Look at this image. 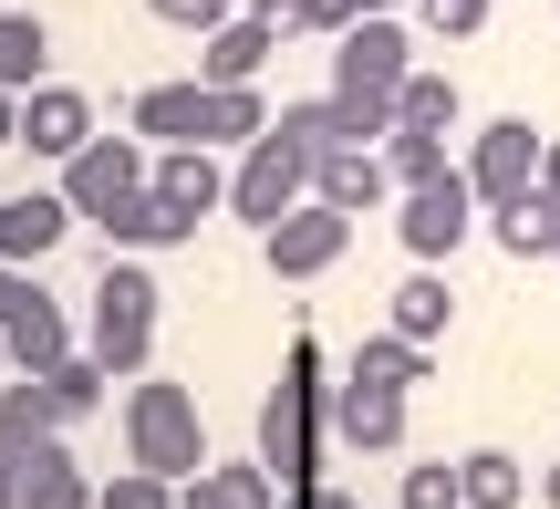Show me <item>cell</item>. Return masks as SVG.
I'll use <instances>...</instances> for the list:
<instances>
[{
	"instance_id": "6da1fadb",
	"label": "cell",
	"mask_w": 560,
	"mask_h": 509,
	"mask_svg": "<svg viewBox=\"0 0 560 509\" xmlns=\"http://www.w3.org/2000/svg\"><path fill=\"white\" fill-rule=\"evenodd\" d=\"M125 458H136L145 478H208V416L187 385H166V374H136V395H125Z\"/></svg>"
},
{
	"instance_id": "7a4b0ae2",
	"label": "cell",
	"mask_w": 560,
	"mask_h": 509,
	"mask_svg": "<svg viewBox=\"0 0 560 509\" xmlns=\"http://www.w3.org/2000/svg\"><path fill=\"white\" fill-rule=\"evenodd\" d=\"M94 354L104 374H145V354H156V270L145 261H104L94 281Z\"/></svg>"
},
{
	"instance_id": "3957f363",
	"label": "cell",
	"mask_w": 560,
	"mask_h": 509,
	"mask_svg": "<svg viewBox=\"0 0 560 509\" xmlns=\"http://www.w3.org/2000/svg\"><path fill=\"white\" fill-rule=\"evenodd\" d=\"M312 437H322V354L291 344V374L260 395V468L312 489Z\"/></svg>"
},
{
	"instance_id": "277c9868",
	"label": "cell",
	"mask_w": 560,
	"mask_h": 509,
	"mask_svg": "<svg viewBox=\"0 0 560 509\" xmlns=\"http://www.w3.org/2000/svg\"><path fill=\"white\" fill-rule=\"evenodd\" d=\"M301 198H312V157H301L291 136H260V146H240V177H229V208H240V219L260 229V240H270L280 219H291Z\"/></svg>"
},
{
	"instance_id": "5b68a950",
	"label": "cell",
	"mask_w": 560,
	"mask_h": 509,
	"mask_svg": "<svg viewBox=\"0 0 560 509\" xmlns=\"http://www.w3.org/2000/svg\"><path fill=\"white\" fill-rule=\"evenodd\" d=\"M540 157H550V136H540L529 115L478 125V157H467V187H478V208H520V198H540Z\"/></svg>"
},
{
	"instance_id": "8992f818",
	"label": "cell",
	"mask_w": 560,
	"mask_h": 509,
	"mask_svg": "<svg viewBox=\"0 0 560 509\" xmlns=\"http://www.w3.org/2000/svg\"><path fill=\"white\" fill-rule=\"evenodd\" d=\"M156 187V157H145L136 136H94L73 166H62V198H73V219H115L125 198H145Z\"/></svg>"
},
{
	"instance_id": "52a82bcc",
	"label": "cell",
	"mask_w": 560,
	"mask_h": 509,
	"mask_svg": "<svg viewBox=\"0 0 560 509\" xmlns=\"http://www.w3.org/2000/svg\"><path fill=\"white\" fill-rule=\"evenodd\" d=\"M405 73H416V42L395 32V11H363L353 32L332 42V94H374V104H395Z\"/></svg>"
},
{
	"instance_id": "ba28073f",
	"label": "cell",
	"mask_w": 560,
	"mask_h": 509,
	"mask_svg": "<svg viewBox=\"0 0 560 509\" xmlns=\"http://www.w3.org/2000/svg\"><path fill=\"white\" fill-rule=\"evenodd\" d=\"M395 229H405V250H416L425 270H436V261H457V240L478 229V187H467V166H457V177H436V187H405Z\"/></svg>"
},
{
	"instance_id": "9c48e42d",
	"label": "cell",
	"mask_w": 560,
	"mask_h": 509,
	"mask_svg": "<svg viewBox=\"0 0 560 509\" xmlns=\"http://www.w3.org/2000/svg\"><path fill=\"white\" fill-rule=\"evenodd\" d=\"M342 240H353V219H342V208H322V198H301L291 219L260 240V261L280 270V281H322V270L342 261Z\"/></svg>"
},
{
	"instance_id": "30bf717a",
	"label": "cell",
	"mask_w": 560,
	"mask_h": 509,
	"mask_svg": "<svg viewBox=\"0 0 560 509\" xmlns=\"http://www.w3.org/2000/svg\"><path fill=\"white\" fill-rule=\"evenodd\" d=\"M136 136H156V146H208L219 136V83H145L136 94Z\"/></svg>"
},
{
	"instance_id": "8fae6325",
	"label": "cell",
	"mask_w": 560,
	"mask_h": 509,
	"mask_svg": "<svg viewBox=\"0 0 560 509\" xmlns=\"http://www.w3.org/2000/svg\"><path fill=\"white\" fill-rule=\"evenodd\" d=\"M21 146H32V157H62V166H73L83 146H94V104H83L73 83H32V94H21Z\"/></svg>"
},
{
	"instance_id": "7c38bea8",
	"label": "cell",
	"mask_w": 560,
	"mask_h": 509,
	"mask_svg": "<svg viewBox=\"0 0 560 509\" xmlns=\"http://www.w3.org/2000/svg\"><path fill=\"white\" fill-rule=\"evenodd\" d=\"M332 437H342V448H363V458H395L405 448V395L342 374V385H332Z\"/></svg>"
},
{
	"instance_id": "4fadbf2b",
	"label": "cell",
	"mask_w": 560,
	"mask_h": 509,
	"mask_svg": "<svg viewBox=\"0 0 560 509\" xmlns=\"http://www.w3.org/2000/svg\"><path fill=\"white\" fill-rule=\"evenodd\" d=\"M270 53H280V21L270 11H240V21H219V32L198 42V83H219V94H229V83H260Z\"/></svg>"
},
{
	"instance_id": "5bb4252c",
	"label": "cell",
	"mask_w": 560,
	"mask_h": 509,
	"mask_svg": "<svg viewBox=\"0 0 560 509\" xmlns=\"http://www.w3.org/2000/svg\"><path fill=\"white\" fill-rule=\"evenodd\" d=\"M62 229H73V198L62 187H21V198H0V261H52L62 250Z\"/></svg>"
},
{
	"instance_id": "9a60e30c",
	"label": "cell",
	"mask_w": 560,
	"mask_h": 509,
	"mask_svg": "<svg viewBox=\"0 0 560 509\" xmlns=\"http://www.w3.org/2000/svg\"><path fill=\"white\" fill-rule=\"evenodd\" d=\"M312 198L342 208V219H363V208L395 198V166H384V146H332V157L312 166Z\"/></svg>"
},
{
	"instance_id": "2e32d148",
	"label": "cell",
	"mask_w": 560,
	"mask_h": 509,
	"mask_svg": "<svg viewBox=\"0 0 560 509\" xmlns=\"http://www.w3.org/2000/svg\"><path fill=\"white\" fill-rule=\"evenodd\" d=\"M52 437H62L52 385H42V374H0V458H32V448H52Z\"/></svg>"
},
{
	"instance_id": "e0dca14e",
	"label": "cell",
	"mask_w": 560,
	"mask_h": 509,
	"mask_svg": "<svg viewBox=\"0 0 560 509\" xmlns=\"http://www.w3.org/2000/svg\"><path fill=\"white\" fill-rule=\"evenodd\" d=\"M0 344H11V374H52V365H73V323L52 312V291H32V302L0 323Z\"/></svg>"
},
{
	"instance_id": "ac0fdd59",
	"label": "cell",
	"mask_w": 560,
	"mask_h": 509,
	"mask_svg": "<svg viewBox=\"0 0 560 509\" xmlns=\"http://www.w3.org/2000/svg\"><path fill=\"white\" fill-rule=\"evenodd\" d=\"M94 229H104L115 250H177V240H198V219H187L177 198H156V187H145V198H125L115 219H94Z\"/></svg>"
},
{
	"instance_id": "d6986e66",
	"label": "cell",
	"mask_w": 560,
	"mask_h": 509,
	"mask_svg": "<svg viewBox=\"0 0 560 509\" xmlns=\"http://www.w3.org/2000/svg\"><path fill=\"white\" fill-rule=\"evenodd\" d=\"M156 198H177L187 219H208V208H229V177H219L208 146H166V157H156Z\"/></svg>"
},
{
	"instance_id": "ffe728a7",
	"label": "cell",
	"mask_w": 560,
	"mask_h": 509,
	"mask_svg": "<svg viewBox=\"0 0 560 509\" xmlns=\"http://www.w3.org/2000/svg\"><path fill=\"white\" fill-rule=\"evenodd\" d=\"M21 509H94V478L73 468V448H32V468H21Z\"/></svg>"
},
{
	"instance_id": "44dd1931",
	"label": "cell",
	"mask_w": 560,
	"mask_h": 509,
	"mask_svg": "<svg viewBox=\"0 0 560 509\" xmlns=\"http://www.w3.org/2000/svg\"><path fill=\"white\" fill-rule=\"evenodd\" d=\"M177 509H270V468H260V458H229V468L187 478Z\"/></svg>"
},
{
	"instance_id": "7402d4cb",
	"label": "cell",
	"mask_w": 560,
	"mask_h": 509,
	"mask_svg": "<svg viewBox=\"0 0 560 509\" xmlns=\"http://www.w3.org/2000/svg\"><path fill=\"white\" fill-rule=\"evenodd\" d=\"M488 229H499V250H509V261H560V208H550V198L488 208Z\"/></svg>"
},
{
	"instance_id": "603a6c76",
	"label": "cell",
	"mask_w": 560,
	"mask_h": 509,
	"mask_svg": "<svg viewBox=\"0 0 560 509\" xmlns=\"http://www.w3.org/2000/svg\"><path fill=\"white\" fill-rule=\"evenodd\" d=\"M520 489H529V478H520V458H509V448H467L457 458V499L467 509H520Z\"/></svg>"
},
{
	"instance_id": "cb8c5ba5",
	"label": "cell",
	"mask_w": 560,
	"mask_h": 509,
	"mask_svg": "<svg viewBox=\"0 0 560 509\" xmlns=\"http://www.w3.org/2000/svg\"><path fill=\"white\" fill-rule=\"evenodd\" d=\"M42 53H52V32H42L32 11H0V94H32V83H42Z\"/></svg>"
},
{
	"instance_id": "d4e9b609",
	"label": "cell",
	"mask_w": 560,
	"mask_h": 509,
	"mask_svg": "<svg viewBox=\"0 0 560 509\" xmlns=\"http://www.w3.org/2000/svg\"><path fill=\"white\" fill-rule=\"evenodd\" d=\"M446 323H457V291H446L436 270H416V281L395 291V333H405V344H436Z\"/></svg>"
},
{
	"instance_id": "484cf974",
	"label": "cell",
	"mask_w": 560,
	"mask_h": 509,
	"mask_svg": "<svg viewBox=\"0 0 560 509\" xmlns=\"http://www.w3.org/2000/svg\"><path fill=\"white\" fill-rule=\"evenodd\" d=\"M395 125H416V136H446V125H457V73H405Z\"/></svg>"
},
{
	"instance_id": "4316f807",
	"label": "cell",
	"mask_w": 560,
	"mask_h": 509,
	"mask_svg": "<svg viewBox=\"0 0 560 509\" xmlns=\"http://www.w3.org/2000/svg\"><path fill=\"white\" fill-rule=\"evenodd\" d=\"M353 385H425V344H405V333H374V344L353 354Z\"/></svg>"
},
{
	"instance_id": "83f0119b",
	"label": "cell",
	"mask_w": 560,
	"mask_h": 509,
	"mask_svg": "<svg viewBox=\"0 0 560 509\" xmlns=\"http://www.w3.org/2000/svg\"><path fill=\"white\" fill-rule=\"evenodd\" d=\"M384 166H395V187H436V177H457V166H446V136H416V125H395V136H384Z\"/></svg>"
},
{
	"instance_id": "f1b7e54d",
	"label": "cell",
	"mask_w": 560,
	"mask_h": 509,
	"mask_svg": "<svg viewBox=\"0 0 560 509\" xmlns=\"http://www.w3.org/2000/svg\"><path fill=\"white\" fill-rule=\"evenodd\" d=\"M42 385H52L62 427H73V416H94V406H104V385H115V374H104L94 354H73V365H52V374H42Z\"/></svg>"
},
{
	"instance_id": "f546056e",
	"label": "cell",
	"mask_w": 560,
	"mask_h": 509,
	"mask_svg": "<svg viewBox=\"0 0 560 509\" xmlns=\"http://www.w3.org/2000/svg\"><path fill=\"white\" fill-rule=\"evenodd\" d=\"M94 509H177V478H145V468H125V478H104Z\"/></svg>"
},
{
	"instance_id": "4dcf8cb0",
	"label": "cell",
	"mask_w": 560,
	"mask_h": 509,
	"mask_svg": "<svg viewBox=\"0 0 560 509\" xmlns=\"http://www.w3.org/2000/svg\"><path fill=\"white\" fill-rule=\"evenodd\" d=\"M416 21L436 42H467V32H488V0H416Z\"/></svg>"
},
{
	"instance_id": "1f68e13d",
	"label": "cell",
	"mask_w": 560,
	"mask_h": 509,
	"mask_svg": "<svg viewBox=\"0 0 560 509\" xmlns=\"http://www.w3.org/2000/svg\"><path fill=\"white\" fill-rule=\"evenodd\" d=\"M353 0H291V32H322V42H342V32H353Z\"/></svg>"
},
{
	"instance_id": "d6a6232c",
	"label": "cell",
	"mask_w": 560,
	"mask_h": 509,
	"mask_svg": "<svg viewBox=\"0 0 560 509\" xmlns=\"http://www.w3.org/2000/svg\"><path fill=\"white\" fill-rule=\"evenodd\" d=\"M405 509H467L457 499V468H405Z\"/></svg>"
},
{
	"instance_id": "836d02e7",
	"label": "cell",
	"mask_w": 560,
	"mask_h": 509,
	"mask_svg": "<svg viewBox=\"0 0 560 509\" xmlns=\"http://www.w3.org/2000/svg\"><path fill=\"white\" fill-rule=\"evenodd\" d=\"M21 302H32V270H21V261H0V323H11Z\"/></svg>"
},
{
	"instance_id": "e575fe53",
	"label": "cell",
	"mask_w": 560,
	"mask_h": 509,
	"mask_svg": "<svg viewBox=\"0 0 560 509\" xmlns=\"http://www.w3.org/2000/svg\"><path fill=\"white\" fill-rule=\"evenodd\" d=\"M21 468H32V458H0V509H21Z\"/></svg>"
},
{
	"instance_id": "d590c367",
	"label": "cell",
	"mask_w": 560,
	"mask_h": 509,
	"mask_svg": "<svg viewBox=\"0 0 560 509\" xmlns=\"http://www.w3.org/2000/svg\"><path fill=\"white\" fill-rule=\"evenodd\" d=\"M0 146H21V94H0Z\"/></svg>"
},
{
	"instance_id": "8d00e7d4",
	"label": "cell",
	"mask_w": 560,
	"mask_h": 509,
	"mask_svg": "<svg viewBox=\"0 0 560 509\" xmlns=\"http://www.w3.org/2000/svg\"><path fill=\"white\" fill-rule=\"evenodd\" d=\"M301 509H363V499H342V489H301Z\"/></svg>"
},
{
	"instance_id": "74e56055",
	"label": "cell",
	"mask_w": 560,
	"mask_h": 509,
	"mask_svg": "<svg viewBox=\"0 0 560 509\" xmlns=\"http://www.w3.org/2000/svg\"><path fill=\"white\" fill-rule=\"evenodd\" d=\"M540 198L560 208V146H550V157H540Z\"/></svg>"
},
{
	"instance_id": "f35d334b",
	"label": "cell",
	"mask_w": 560,
	"mask_h": 509,
	"mask_svg": "<svg viewBox=\"0 0 560 509\" xmlns=\"http://www.w3.org/2000/svg\"><path fill=\"white\" fill-rule=\"evenodd\" d=\"M540 499H550V509H560V468H550V478H540Z\"/></svg>"
},
{
	"instance_id": "ab89813d",
	"label": "cell",
	"mask_w": 560,
	"mask_h": 509,
	"mask_svg": "<svg viewBox=\"0 0 560 509\" xmlns=\"http://www.w3.org/2000/svg\"><path fill=\"white\" fill-rule=\"evenodd\" d=\"M353 11H405V0H353Z\"/></svg>"
},
{
	"instance_id": "60d3db41",
	"label": "cell",
	"mask_w": 560,
	"mask_h": 509,
	"mask_svg": "<svg viewBox=\"0 0 560 509\" xmlns=\"http://www.w3.org/2000/svg\"><path fill=\"white\" fill-rule=\"evenodd\" d=\"M219 11H229V21H240V11H249V0H219Z\"/></svg>"
},
{
	"instance_id": "b9f144b4",
	"label": "cell",
	"mask_w": 560,
	"mask_h": 509,
	"mask_svg": "<svg viewBox=\"0 0 560 509\" xmlns=\"http://www.w3.org/2000/svg\"><path fill=\"white\" fill-rule=\"evenodd\" d=\"M0 374H11V344H0Z\"/></svg>"
}]
</instances>
